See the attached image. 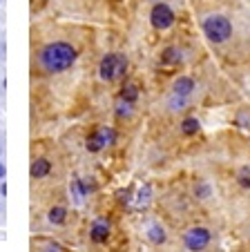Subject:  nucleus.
<instances>
[{"instance_id":"obj_1","label":"nucleus","mask_w":250,"mask_h":252,"mask_svg":"<svg viewBox=\"0 0 250 252\" xmlns=\"http://www.w3.org/2000/svg\"><path fill=\"white\" fill-rule=\"evenodd\" d=\"M76 58H78L76 49L70 43H63V40L49 43L47 47H43L40 54H38V63H40V67L47 74H58V71L70 69L76 63Z\"/></svg>"},{"instance_id":"obj_2","label":"nucleus","mask_w":250,"mask_h":252,"mask_svg":"<svg viewBox=\"0 0 250 252\" xmlns=\"http://www.w3.org/2000/svg\"><path fill=\"white\" fill-rule=\"evenodd\" d=\"M203 33L208 36V40L214 45L226 43L232 36V23L221 14H213L203 20Z\"/></svg>"},{"instance_id":"obj_3","label":"nucleus","mask_w":250,"mask_h":252,"mask_svg":"<svg viewBox=\"0 0 250 252\" xmlns=\"http://www.w3.org/2000/svg\"><path fill=\"white\" fill-rule=\"evenodd\" d=\"M128 71V58L123 54H105L101 58V65H99V76L103 81L112 83V81H118L121 76H125Z\"/></svg>"},{"instance_id":"obj_4","label":"nucleus","mask_w":250,"mask_h":252,"mask_svg":"<svg viewBox=\"0 0 250 252\" xmlns=\"http://www.w3.org/2000/svg\"><path fill=\"white\" fill-rule=\"evenodd\" d=\"M114 143H116V132H114L112 127H99L96 132H92L90 136H87L85 148L90 150L92 154H96V152H101V150L114 145Z\"/></svg>"},{"instance_id":"obj_5","label":"nucleus","mask_w":250,"mask_h":252,"mask_svg":"<svg viewBox=\"0 0 250 252\" xmlns=\"http://www.w3.org/2000/svg\"><path fill=\"white\" fill-rule=\"evenodd\" d=\"M175 18L177 16H175V11H172V7L165 5V2H156L150 11V23H152V27L159 29V32L172 27V25H175Z\"/></svg>"},{"instance_id":"obj_6","label":"nucleus","mask_w":250,"mask_h":252,"mask_svg":"<svg viewBox=\"0 0 250 252\" xmlns=\"http://www.w3.org/2000/svg\"><path fill=\"white\" fill-rule=\"evenodd\" d=\"M210 241H213V234H210V230L201 228V225H197V228H190L188 232L183 234V243H185V248H188V250H203V248H206Z\"/></svg>"},{"instance_id":"obj_7","label":"nucleus","mask_w":250,"mask_h":252,"mask_svg":"<svg viewBox=\"0 0 250 252\" xmlns=\"http://www.w3.org/2000/svg\"><path fill=\"white\" fill-rule=\"evenodd\" d=\"M90 237H92V241L94 243H105L109 239V223L105 219L94 221L92 228H90Z\"/></svg>"},{"instance_id":"obj_8","label":"nucleus","mask_w":250,"mask_h":252,"mask_svg":"<svg viewBox=\"0 0 250 252\" xmlns=\"http://www.w3.org/2000/svg\"><path fill=\"white\" fill-rule=\"evenodd\" d=\"M194 87L197 85H194V81L190 76H179L175 81V85H172V92H175L177 96H185V98H188V96L194 92Z\"/></svg>"},{"instance_id":"obj_9","label":"nucleus","mask_w":250,"mask_h":252,"mask_svg":"<svg viewBox=\"0 0 250 252\" xmlns=\"http://www.w3.org/2000/svg\"><path fill=\"white\" fill-rule=\"evenodd\" d=\"M52 172V163L47 158H36L32 163V176L34 179H45V176Z\"/></svg>"},{"instance_id":"obj_10","label":"nucleus","mask_w":250,"mask_h":252,"mask_svg":"<svg viewBox=\"0 0 250 252\" xmlns=\"http://www.w3.org/2000/svg\"><path fill=\"white\" fill-rule=\"evenodd\" d=\"M147 239H150V243H154V246H163L165 239H168V234H165L163 225L152 223L150 228H147Z\"/></svg>"},{"instance_id":"obj_11","label":"nucleus","mask_w":250,"mask_h":252,"mask_svg":"<svg viewBox=\"0 0 250 252\" xmlns=\"http://www.w3.org/2000/svg\"><path fill=\"white\" fill-rule=\"evenodd\" d=\"M161 63H163V65H177V63H181V49L165 47L163 52H161Z\"/></svg>"},{"instance_id":"obj_12","label":"nucleus","mask_w":250,"mask_h":252,"mask_svg":"<svg viewBox=\"0 0 250 252\" xmlns=\"http://www.w3.org/2000/svg\"><path fill=\"white\" fill-rule=\"evenodd\" d=\"M199 129H201V123H199L197 116H188V119L181 121V132H183L185 136H194Z\"/></svg>"},{"instance_id":"obj_13","label":"nucleus","mask_w":250,"mask_h":252,"mask_svg":"<svg viewBox=\"0 0 250 252\" xmlns=\"http://www.w3.org/2000/svg\"><path fill=\"white\" fill-rule=\"evenodd\" d=\"M47 219H49V223H54V225H63L67 221V210L61 208V205H56V208L49 210Z\"/></svg>"},{"instance_id":"obj_14","label":"nucleus","mask_w":250,"mask_h":252,"mask_svg":"<svg viewBox=\"0 0 250 252\" xmlns=\"http://www.w3.org/2000/svg\"><path fill=\"white\" fill-rule=\"evenodd\" d=\"M121 98L134 105V103L139 100V87L134 85V83H125V87L121 90Z\"/></svg>"},{"instance_id":"obj_15","label":"nucleus","mask_w":250,"mask_h":252,"mask_svg":"<svg viewBox=\"0 0 250 252\" xmlns=\"http://www.w3.org/2000/svg\"><path fill=\"white\" fill-rule=\"evenodd\" d=\"M237 183H239L244 190H250V167H241L239 174H237Z\"/></svg>"},{"instance_id":"obj_16","label":"nucleus","mask_w":250,"mask_h":252,"mask_svg":"<svg viewBox=\"0 0 250 252\" xmlns=\"http://www.w3.org/2000/svg\"><path fill=\"white\" fill-rule=\"evenodd\" d=\"M168 105H170V110H183V105H185V96H172L170 100H168Z\"/></svg>"},{"instance_id":"obj_17","label":"nucleus","mask_w":250,"mask_h":252,"mask_svg":"<svg viewBox=\"0 0 250 252\" xmlns=\"http://www.w3.org/2000/svg\"><path fill=\"white\" fill-rule=\"evenodd\" d=\"M130 105H132V103H128V100H123V98H121V103L116 105V107H118L116 114L121 116V119H123V116H130V114H132V107H130Z\"/></svg>"},{"instance_id":"obj_18","label":"nucleus","mask_w":250,"mask_h":252,"mask_svg":"<svg viewBox=\"0 0 250 252\" xmlns=\"http://www.w3.org/2000/svg\"><path fill=\"white\" fill-rule=\"evenodd\" d=\"M210 186H208V183H199L197 188H194V194L199 196V199H208V196H210Z\"/></svg>"},{"instance_id":"obj_19","label":"nucleus","mask_w":250,"mask_h":252,"mask_svg":"<svg viewBox=\"0 0 250 252\" xmlns=\"http://www.w3.org/2000/svg\"><path fill=\"white\" fill-rule=\"evenodd\" d=\"M139 205H143V203H147V201H150V188H143L141 192H139Z\"/></svg>"},{"instance_id":"obj_20","label":"nucleus","mask_w":250,"mask_h":252,"mask_svg":"<svg viewBox=\"0 0 250 252\" xmlns=\"http://www.w3.org/2000/svg\"><path fill=\"white\" fill-rule=\"evenodd\" d=\"M40 246H43V248H47V250H63V246H61V243H54V241H40Z\"/></svg>"},{"instance_id":"obj_21","label":"nucleus","mask_w":250,"mask_h":252,"mask_svg":"<svg viewBox=\"0 0 250 252\" xmlns=\"http://www.w3.org/2000/svg\"><path fill=\"white\" fill-rule=\"evenodd\" d=\"M5 174H7V170H5V165L0 163V179H5Z\"/></svg>"}]
</instances>
